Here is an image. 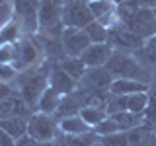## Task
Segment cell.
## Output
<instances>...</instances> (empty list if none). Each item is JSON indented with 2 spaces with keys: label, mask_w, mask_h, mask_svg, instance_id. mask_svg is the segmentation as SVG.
<instances>
[{
  "label": "cell",
  "mask_w": 156,
  "mask_h": 146,
  "mask_svg": "<svg viewBox=\"0 0 156 146\" xmlns=\"http://www.w3.org/2000/svg\"><path fill=\"white\" fill-rule=\"evenodd\" d=\"M152 12H154V16H156V6H154V8H152Z\"/></svg>",
  "instance_id": "60d3db41"
},
{
  "label": "cell",
  "mask_w": 156,
  "mask_h": 146,
  "mask_svg": "<svg viewBox=\"0 0 156 146\" xmlns=\"http://www.w3.org/2000/svg\"><path fill=\"white\" fill-rule=\"evenodd\" d=\"M146 45H148V47H156V35H154L152 39H150V41L146 43Z\"/></svg>",
  "instance_id": "8d00e7d4"
},
{
  "label": "cell",
  "mask_w": 156,
  "mask_h": 146,
  "mask_svg": "<svg viewBox=\"0 0 156 146\" xmlns=\"http://www.w3.org/2000/svg\"><path fill=\"white\" fill-rule=\"evenodd\" d=\"M58 130L70 136H78V134H86L92 130V127H88L84 121L80 119V115H72V117H65L58 121Z\"/></svg>",
  "instance_id": "ac0fdd59"
},
{
  "label": "cell",
  "mask_w": 156,
  "mask_h": 146,
  "mask_svg": "<svg viewBox=\"0 0 156 146\" xmlns=\"http://www.w3.org/2000/svg\"><path fill=\"white\" fill-rule=\"evenodd\" d=\"M123 26L139 37H143L146 43L156 35V16L150 8H139Z\"/></svg>",
  "instance_id": "52a82bcc"
},
{
  "label": "cell",
  "mask_w": 156,
  "mask_h": 146,
  "mask_svg": "<svg viewBox=\"0 0 156 146\" xmlns=\"http://www.w3.org/2000/svg\"><path fill=\"white\" fill-rule=\"evenodd\" d=\"M94 22L88 4L80 0H65L62 4V27H76L84 29L88 23Z\"/></svg>",
  "instance_id": "8992f818"
},
{
  "label": "cell",
  "mask_w": 156,
  "mask_h": 146,
  "mask_svg": "<svg viewBox=\"0 0 156 146\" xmlns=\"http://www.w3.org/2000/svg\"><path fill=\"white\" fill-rule=\"evenodd\" d=\"M84 31H86L88 39H90V43H107V27L101 26L96 19L92 23H88L84 27Z\"/></svg>",
  "instance_id": "cb8c5ba5"
},
{
  "label": "cell",
  "mask_w": 156,
  "mask_h": 146,
  "mask_svg": "<svg viewBox=\"0 0 156 146\" xmlns=\"http://www.w3.org/2000/svg\"><path fill=\"white\" fill-rule=\"evenodd\" d=\"M14 49H16V51H14L12 66L16 68L18 72L27 70L29 66H35L41 49H39L35 43H31V39H22V41L14 43Z\"/></svg>",
  "instance_id": "9c48e42d"
},
{
  "label": "cell",
  "mask_w": 156,
  "mask_h": 146,
  "mask_svg": "<svg viewBox=\"0 0 156 146\" xmlns=\"http://www.w3.org/2000/svg\"><path fill=\"white\" fill-rule=\"evenodd\" d=\"M148 84H143L139 80H125V78H117L111 82L109 86V94L115 96H131V94H139V92H148Z\"/></svg>",
  "instance_id": "5bb4252c"
},
{
  "label": "cell",
  "mask_w": 156,
  "mask_h": 146,
  "mask_svg": "<svg viewBox=\"0 0 156 146\" xmlns=\"http://www.w3.org/2000/svg\"><path fill=\"white\" fill-rule=\"evenodd\" d=\"M111 82H113V78L109 72L104 66H96V68H86L84 76L78 84L88 92H109Z\"/></svg>",
  "instance_id": "30bf717a"
},
{
  "label": "cell",
  "mask_w": 156,
  "mask_h": 146,
  "mask_svg": "<svg viewBox=\"0 0 156 146\" xmlns=\"http://www.w3.org/2000/svg\"><path fill=\"white\" fill-rule=\"evenodd\" d=\"M131 2H133L136 8H150L152 10L156 6V0H131Z\"/></svg>",
  "instance_id": "e575fe53"
},
{
  "label": "cell",
  "mask_w": 156,
  "mask_h": 146,
  "mask_svg": "<svg viewBox=\"0 0 156 146\" xmlns=\"http://www.w3.org/2000/svg\"><path fill=\"white\" fill-rule=\"evenodd\" d=\"M111 119L117 123L121 133H127V130H133L136 127H140L144 123V115H139V113H131V111H123V113H117V115H111Z\"/></svg>",
  "instance_id": "ffe728a7"
},
{
  "label": "cell",
  "mask_w": 156,
  "mask_h": 146,
  "mask_svg": "<svg viewBox=\"0 0 156 146\" xmlns=\"http://www.w3.org/2000/svg\"><path fill=\"white\" fill-rule=\"evenodd\" d=\"M61 99H62V96L58 94V92H55L53 88L47 86L45 92L41 94V97H39V101H37L35 111L37 113H45V115H55L58 105H61Z\"/></svg>",
  "instance_id": "9a60e30c"
},
{
  "label": "cell",
  "mask_w": 156,
  "mask_h": 146,
  "mask_svg": "<svg viewBox=\"0 0 156 146\" xmlns=\"http://www.w3.org/2000/svg\"><path fill=\"white\" fill-rule=\"evenodd\" d=\"M62 4H65V0H39L37 4L39 31L62 29Z\"/></svg>",
  "instance_id": "5b68a950"
},
{
  "label": "cell",
  "mask_w": 156,
  "mask_h": 146,
  "mask_svg": "<svg viewBox=\"0 0 156 146\" xmlns=\"http://www.w3.org/2000/svg\"><path fill=\"white\" fill-rule=\"evenodd\" d=\"M0 146H16V140L8 133H4L2 129H0Z\"/></svg>",
  "instance_id": "d6a6232c"
},
{
  "label": "cell",
  "mask_w": 156,
  "mask_h": 146,
  "mask_svg": "<svg viewBox=\"0 0 156 146\" xmlns=\"http://www.w3.org/2000/svg\"><path fill=\"white\" fill-rule=\"evenodd\" d=\"M127 140H129V146H152L156 140V134L152 133L148 125H140L133 130H127Z\"/></svg>",
  "instance_id": "2e32d148"
},
{
  "label": "cell",
  "mask_w": 156,
  "mask_h": 146,
  "mask_svg": "<svg viewBox=\"0 0 156 146\" xmlns=\"http://www.w3.org/2000/svg\"><path fill=\"white\" fill-rule=\"evenodd\" d=\"M39 142L35 138H31L29 134H26V136H22V138H18L16 140V146H37Z\"/></svg>",
  "instance_id": "836d02e7"
},
{
  "label": "cell",
  "mask_w": 156,
  "mask_h": 146,
  "mask_svg": "<svg viewBox=\"0 0 156 146\" xmlns=\"http://www.w3.org/2000/svg\"><path fill=\"white\" fill-rule=\"evenodd\" d=\"M148 103H150L148 92H139V94L127 96V111H131V113L144 115V111H146V107H148Z\"/></svg>",
  "instance_id": "44dd1931"
},
{
  "label": "cell",
  "mask_w": 156,
  "mask_h": 146,
  "mask_svg": "<svg viewBox=\"0 0 156 146\" xmlns=\"http://www.w3.org/2000/svg\"><path fill=\"white\" fill-rule=\"evenodd\" d=\"M107 43L113 47V51H123V53H136L146 45L143 37L127 29L123 23H115L113 27L107 29Z\"/></svg>",
  "instance_id": "3957f363"
},
{
  "label": "cell",
  "mask_w": 156,
  "mask_h": 146,
  "mask_svg": "<svg viewBox=\"0 0 156 146\" xmlns=\"http://www.w3.org/2000/svg\"><path fill=\"white\" fill-rule=\"evenodd\" d=\"M55 64L61 66L62 70H65L70 78H74L76 82H80L82 76H84V72H86V64L80 61V57H62L61 61L55 62Z\"/></svg>",
  "instance_id": "d6986e66"
},
{
  "label": "cell",
  "mask_w": 156,
  "mask_h": 146,
  "mask_svg": "<svg viewBox=\"0 0 156 146\" xmlns=\"http://www.w3.org/2000/svg\"><path fill=\"white\" fill-rule=\"evenodd\" d=\"M37 146H53V140H51V142H39Z\"/></svg>",
  "instance_id": "74e56055"
},
{
  "label": "cell",
  "mask_w": 156,
  "mask_h": 146,
  "mask_svg": "<svg viewBox=\"0 0 156 146\" xmlns=\"http://www.w3.org/2000/svg\"><path fill=\"white\" fill-rule=\"evenodd\" d=\"M27 134L35 138L37 142H51L58 134V121L55 115H45V113H33L27 121Z\"/></svg>",
  "instance_id": "277c9868"
},
{
  "label": "cell",
  "mask_w": 156,
  "mask_h": 146,
  "mask_svg": "<svg viewBox=\"0 0 156 146\" xmlns=\"http://www.w3.org/2000/svg\"><path fill=\"white\" fill-rule=\"evenodd\" d=\"M16 103H18V94L0 99V121L16 115Z\"/></svg>",
  "instance_id": "484cf974"
},
{
  "label": "cell",
  "mask_w": 156,
  "mask_h": 146,
  "mask_svg": "<svg viewBox=\"0 0 156 146\" xmlns=\"http://www.w3.org/2000/svg\"><path fill=\"white\" fill-rule=\"evenodd\" d=\"M152 146H156V140H154V144H152Z\"/></svg>",
  "instance_id": "b9f144b4"
},
{
  "label": "cell",
  "mask_w": 156,
  "mask_h": 146,
  "mask_svg": "<svg viewBox=\"0 0 156 146\" xmlns=\"http://www.w3.org/2000/svg\"><path fill=\"white\" fill-rule=\"evenodd\" d=\"M111 2H113L115 6H117V4H119V2H123V0H111Z\"/></svg>",
  "instance_id": "ab89813d"
},
{
  "label": "cell",
  "mask_w": 156,
  "mask_h": 146,
  "mask_svg": "<svg viewBox=\"0 0 156 146\" xmlns=\"http://www.w3.org/2000/svg\"><path fill=\"white\" fill-rule=\"evenodd\" d=\"M14 43H4V45H0V62H4V64H12L14 62Z\"/></svg>",
  "instance_id": "4dcf8cb0"
},
{
  "label": "cell",
  "mask_w": 156,
  "mask_h": 146,
  "mask_svg": "<svg viewBox=\"0 0 156 146\" xmlns=\"http://www.w3.org/2000/svg\"><path fill=\"white\" fill-rule=\"evenodd\" d=\"M78 115H80V119L84 121L88 127H92V129H94L98 123H101V121H104L105 117H107L105 109H100V107H92V105H84L80 111H78Z\"/></svg>",
  "instance_id": "7402d4cb"
},
{
  "label": "cell",
  "mask_w": 156,
  "mask_h": 146,
  "mask_svg": "<svg viewBox=\"0 0 156 146\" xmlns=\"http://www.w3.org/2000/svg\"><path fill=\"white\" fill-rule=\"evenodd\" d=\"M104 146H129V140H127V133H113L107 136H98Z\"/></svg>",
  "instance_id": "f1b7e54d"
},
{
  "label": "cell",
  "mask_w": 156,
  "mask_h": 146,
  "mask_svg": "<svg viewBox=\"0 0 156 146\" xmlns=\"http://www.w3.org/2000/svg\"><path fill=\"white\" fill-rule=\"evenodd\" d=\"M148 94H150V97H154V99H156V76H154V80L150 82V88H148Z\"/></svg>",
  "instance_id": "d590c367"
},
{
  "label": "cell",
  "mask_w": 156,
  "mask_h": 146,
  "mask_svg": "<svg viewBox=\"0 0 156 146\" xmlns=\"http://www.w3.org/2000/svg\"><path fill=\"white\" fill-rule=\"evenodd\" d=\"M14 94H18L16 90H14L10 84H4V82H0V99H4V97H8V96H14Z\"/></svg>",
  "instance_id": "1f68e13d"
},
{
  "label": "cell",
  "mask_w": 156,
  "mask_h": 146,
  "mask_svg": "<svg viewBox=\"0 0 156 146\" xmlns=\"http://www.w3.org/2000/svg\"><path fill=\"white\" fill-rule=\"evenodd\" d=\"M27 121L29 119H23V117H8V119H2L0 121V129L4 133H8L14 140L22 138V136L27 134Z\"/></svg>",
  "instance_id": "e0dca14e"
},
{
  "label": "cell",
  "mask_w": 156,
  "mask_h": 146,
  "mask_svg": "<svg viewBox=\"0 0 156 146\" xmlns=\"http://www.w3.org/2000/svg\"><path fill=\"white\" fill-rule=\"evenodd\" d=\"M92 146H104V144H101L100 140H98V142H94V144H92Z\"/></svg>",
  "instance_id": "f35d334b"
},
{
  "label": "cell",
  "mask_w": 156,
  "mask_h": 146,
  "mask_svg": "<svg viewBox=\"0 0 156 146\" xmlns=\"http://www.w3.org/2000/svg\"><path fill=\"white\" fill-rule=\"evenodd\" d=\"M47 84H49V88H53L55 92H58L61 96H68L78 88V82L74 78H70L61 66H57V64H53L51 70H49Z\"/></svg>",
  "instance_id": "4fadbf2b"
},
{
  "label": "cell",
  "mask_w": 156,
  "mask_h": 146,
  "mask_svg": "<svg viewBox=\"0 0 156 146\" xmlns=\"http://www.w3.org/2000/svg\"><path fill=\"white\" fill-rule=\"evenodd\" d=\"M123 111H127V96H115V94L107 96V101H105V113H107V117L123 113Z\"/></svg>",
  "instance_id": "d4e9b609"
},
{
  "label": "cell",
  "mask_w": 156,
  "mask_h": 146,
  "mask_svg": "<svg viewBox=\"0 0 156 146\" xmlns=\"http://www.w3.org/2000/svg\"><path fill=\"white\" fill-rule=\"evenodd\" d=\"M92 130H94L96 136H107V134H113V133H121L117 123L111 119V117H105V119L101 121V123H98Z\"/></svg>",
  "instance_id": "4316f807"
},
{
  "label": "cell",
  "mask_w": 156,
  "mask_h": 146,
  "mask_svg": "<svg viewBox=\"0 0 156 146\" xmlns=\"http://www.w3.org/2000/svg\"><path fill=\"white\" fill-rule=\"evenodd\" d=\"M105 70L111 74L113 80L117 78H125V80H139L143 84H148L154 80V74L136 61L133 53H123V51H113L109 61L105 62Z\"/></svg>",
  "instance_id": "6da1fadb"
},
{
  "label": "cell",
  "mask_w": 156,
  "mask_h": 146,
  "mask_svg": "<svg viewBox=\"0 0 156 146\" xmlns=\"http://www.w3.org/2000/svg\"><path fill=\"white\" fill-rule=\"evenodd\" d=\"M16 76H18V70L12 64H4V62H0V82H4V84H12Z\"/></svg>",
  "instance_id": "f546056e"
},
{
  "label": "cell",
  "mask_w": 156,
  "mask_h": 146,
  "mask_svg": "<svg viewBox=\"0 0 156 146\" xmlns=\"http://www.w3.org/2000/svg\"><path fill=\"white\" fill-rule=\"evenodd\" d=\"M113 47L109 43H92L80 55V61L86 64V68H96V66H105V62L109 61Z\"/></svg>",
  "instance_id": "7c38bea8"
},
{
  "label": "cell",
  "mask_w": 156,
  "mask_h": 146,
  "mask_svg": "<svg viewBox=\"0 0 156 146\" xmlns=\"http://www.w3.org/2000/svg\"><path fill=\"white\" fill-rule=\"evenodd\" d=\"M94 142H98V136L94 134V130L86 134H78V136H70L66 134V144L68 146H92Z\"/></svg>",
  "instance_id": "83f0119b"
},
{
  "label": "cell",
  "mask_w": 156,
  "mask_h": 146,
  "mask_svg": "<svg viewBox=\"0 0 156 146\" xmlns=\"http://www.w3.org/2000/svg\"><path fill=\"white\" fill-rule=\"evenodd\" d=\"M133 55L136 57V61L143 64L146 70H150L152 74L156 76V47H148V45H144L140 51H136L133 53Z\"/></svg>",
  "instance_id": "603a6c76"
},
{
  "label": "cell",
  "mask_w": 156,
  "mask_h": 146,
  "mask_svg": "<svg viewBox=\"0 0 156 146\" xmlns=\"http://www.w3.org/2000/svg\"><path fill=\"white\" fill-rule=\"evenodd\" d=\"M53 64H55V62H53ZM51 66L49 68H45V66L27 68V70H23V72H18V76L14 78V82H12V84H16L14 90L18 92V96L22 97L33 111H35V107H37V101H39V97H41V94L47 88V76H49Z\"/></svg>",
  "instance_id": "7a4b0ae2"
},
{
  "label": "cell",
  "mask_w": 156,
  "mask_h": 146,
  "mask_svg": "<svg viewBox=\"0 0 156 146\" xmlns=\"http://www.w3.org/2000/svg\"><path fill=\"white\" fill-rule=\"evenodd\" d=\"M61 43H62L65 57H80L92 45L84 29H76V27H62Z\"/></svg>",
  "instance_id": "ba28073f"
},
{
  "label": "cell",
  "mask_w": 156,
  "mask_h": 146,
  "mask_svg": "<svg viewBox=\"0 0 156 146\" xmlns=\"http://www.w3.org/2000/svg\"><path fill=\"white\" fill-rule=\"evenodd\" d=\"M16 14L18 22L22 27H26V31H39V22H37V4L39 0H16Z\"/></svg>",
  "instance_id": "8fae6325"
},
{
  "label": "cell",
  "mask_w": 156,
  "mask_h": 146,
  "mask_svg": "<svg viewBox=\"0 0 156 146\" xmlns=\"http://www.w3.org/2000/svg\"><path fill=\"white\" fill-rule=\"evenodd\" d=\"M12 2H16V0H12Z\"/></svg>",
  "instance_id": "7bdbcfd3"
}]
</instances>
